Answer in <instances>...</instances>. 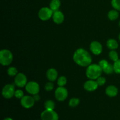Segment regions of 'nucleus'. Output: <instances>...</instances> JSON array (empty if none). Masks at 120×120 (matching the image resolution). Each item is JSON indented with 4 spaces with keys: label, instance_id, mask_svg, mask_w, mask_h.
I'll return each mask as SVG.
<instances>
[{
    "label": "nucleus",
    "instance_id": "1",
    "mask_svg": "<svg viewBox=\"0 0 120 120\" xmlns=\"http://www.w3.org/2000/svg\"><path fill=\"white\" fill-rule=\"evenodd\" d=\"M73 60L75 63L82 67L89 66L92 62V59L89 53L82 48L78 49L75 52Z\"/></svg>",
    "mask_w": 120,
    "mask_h": 120
},
{
    "label": "nucleus",
    "instance_id": "2",
    "mask_svg": "<svg viewBox=\"0 0 120 120\" xmlns=\"http://www.w3.org/2000/svg\"><path fill=\"white\" fill-rule=\"evenodd\" d=\"M102 71L103 69L98 64H90L86 70V76L91 80L97 79L101 75Z\"/></svg>",
    "mask_w": 120,
    "mask_h": 120
},
{
    "label": "nucleus",
    "instance_id": "3",
    "mask_svg": "<svg viewBox=\"0 0 120 120\" xmlns=\"http://www.w3.org/2000/svg\"><path fill=\"white\" fill-rule=\"evenodd\" d=\"M13 56L11 52L7 49H3L0 52V63L2 66H8L11 63Z\"/></svg>",
    "mask_w": 120,
    "mask_h": 120
},
{
    "label": "nucleus",
    "instance_id": "4",
    "mask_svg": "<svg viewBox=\"0 0 120 120\" xmlns=\"http://www.w3.org/2000/svg\"><path fill=\"white\" fill-rule=\"evenodd\" d=\"M42 120H58V114L53 110H46L41 114Z\"/></svg>",
    "mask_w": 120,
    "mask_h": 120
},
{
    "label": "nucleus",
    "instance_id": "5",
    "mask_svg": "<svg viewBox=\"0 0 120 120\" xmlns=\"http://www.w3.org/2000/svg\"><path fill=\"white\" fill-rule=\"evenodd\" d=\"M53 11L50 8L47 7H43L41 8L39 11V18L42 21H47L52 16H53Z\"/></svg>",
    "mask_w": 120,
    "mask_h": 120
},
{
    "label": "nucleus",
    "instance_id": "6",
    "mask_svg": "<svg viewBox=\"0 0 120 120\" xmlns=\"http://www.w3.org/2000/svg\"><path fill=\"white\" fill-rule=\"evenodd\" d=\"M15 87L13 84H7L4 87L2 94L4 98L9 99L15 95Z\"/></svg>",
    "mask_w": 120,
    "mask_h": 120
},
{
    "label": "nucleus",
    "instance_id": "7",
    "mask_svg": "<svg viewBox=\"0 0 120 120\" xmlns=\"http://www.w3.org/2000/svg\"><path fill=\"white\" fill-rule=\"evenodd\" d=\"M68 96V90L63 87H59L55 91V97L58 101H63L65 100Z\"/></svg>",
    "mask_w": 120,
    "mask_h": 120
},
{
    "label": "nucleus",
    "instance_id": "8",
    "mask_svg": "<svg viewBox=\"0 0 120 120\" xmlns=\"http://www.w3.org/2000/svg\"><path fill=\"white\" fill-rule=\"evenodd\" d=\"M26 90L29 94L35 95L38 94L39 91V86L36 82H30L26 85Z\"/></svg>",
    "mask_w": 120,
    "mask_h": 120
},
{
    "label": "nucleus",
    "instance_id": "9",
    "mask_svg": "<svg viewBox=\"0 0 120 120\" xmlns=\"http://www.w3.org/2000/svg\"><path fill=\"white\" fill-rule=\"evenodd\" d=\"M35 101V100H34V97L29 96H23L21 98V103L22 107H23L25 109H30L34 106Z\"/></svg>",
    "mask_w": 120,
    "mask_h": 120
},
{
    "label": "nucleus",
    "instance_id": "10",
    "mask_svg": "<svg viewBox=\"0 0 120 120\" xmlns=\"http://www.w3.org/2000/svg\"><path fill=\"white\" fill-rule=\"evenodd\" d=\"M15 84L19 87H23L27 84V78L23 73L17 74L15 78Z\"/></svg>",
    "mask_w": 120,
    "mask_h": 120
},
{
    "label": "nucleus",
    "instance_id": "11",
    "mask_svg": "<svg viewBox=\"0 0 120 120\" xmlns=\"http://www.w3.org/2000/svg\"><path fill=\"white\" fill-rule=\"evenodd\" d=\"M90 50L93 54L98 55L101 54L103 50L102 45L97 41H93L90 44Z\"/></svg>",
    "mask_w": 120,
    "mask_h": 120
},
{
    "label": "nucleus",
    "instance_id": "12",
    "mask_svg": "<svg viewBox=\"0 0 120 120\" xmlns=\"http://www.w3.org/2000/svg\"><path fill=\"white\" fill-rule=\"evenodd\" d=\"M98 83L94 80H88L84 83V88L85 90L89 91H93L96 90L98 87Z\"/></svg>",
    "mask_w": 120,
    "mask_h": 120
},
{
    "label": "nucleus",
    "instance_id": "13",
    "mask_svg": "<svg viewBox=\"0 0 120 120\" xmlns=\"http://www.w3.org/2000/svg\"><path fill=\"white\" fill-rule=\"evenodd\" d=\"M53 21L57 24H60L64 21V16L63 13L60 11H57L53 12Z\"/></svg>",
    "mask_w": 120,
    "mask_h": 120
},
{
    "label": "nucleus",
    "instance_id": "14",
    "mask_svg": "<svg viewBox=\"0 0 120 120\" xmlns=\"http://www.w3.org/2000/svg\"><path fill=\"white\" fill-rule=\"evenodd\" d=\"M118 89L114 86H110L107 87L105 90L106 94L111 97H113L117 96L118 94Z\"/></svg>",
    "mask_w": 120,
    "mask_h": 120
},
{
    "label": "nucleus",
    "instance_id": "15",
    "mask_svg": "<svg viewBox=\"0 0 120 120\" xmlns=\"http://www.w3.org/2000/svg\"><path fill=\"white\" fill-rule=\"evenodd\" d=\"M47 77L51 82L56 80L57 77V71L55 69H49L47 71Z\"/></svg>",
    "mask_w": 120,
    "mask_h": 120
},
{
    "label": "nucleus",
    "instance_id": "16",
    "mask_svg": "<svg viewBox=\"0 0 120 120\" xmlns=\"http://www.w3.org/2000/svg\"><path fill=\"white\" fill-rule=\"evenodd\" d=\"M61 3L60 0H52L50 3V8L54 12L58 11Z\"/></svg>",
    "mask_w": 120,
    "mask_h": 120
},
{
    "label": "nucleus",
    "instance_id": "17",
    "mask_svg": "<svg viewBox=\"0 0 120 120\" xmlns=\"http://www.w3.org/2000/svg\"><path fill=\"white\" fill-rule=\"evenodd\" d=\"M107 45L108 48L111 50H115V49H117L118 47V44L117 41L115 39H109L107 41Z\"/></svg>",
    "mask_w": 120,
    "mask_h": 120
},
{
    "label": "nucleus",
    "instance_id": "18",
    "mask_svg": "<svg viewBox=\"0 0 120 120\" xmlns=\"http://www.w3.org/2000/svg\"><path fill=\"white\" fill-rule=\"evenodd\" d=\"M119 16V14L116 10H111L108 14V17L111 21H114L117 19Z\"/></svg>",
    "mask_w": 120,
    "mask_h": 120
},
{
    "label": "nucleus",
    "instance_id": "19",
    "mask_svg": "<svg viewBox=\"0 0 120 120\" xmlns=\"http://www.w3.org/2000/svg\"><path fill=\"white\" fill-rule=\"evenodd\" d=\"M45 107L46 110H54L55 104L53 101L48 100L45 103Z\"/></svg>",
    "mask_w": 120,
    "mask_h": 120
},
{
    "label": "nucleus",
    "instance_id": "20",
    "mask_svg": "<svg viewBox=\"0 0 120 120\" xmlns=\"http://www.w3.org/2000/svg\"><path fill=\"white\" fill-rule=\"evenodd\" d=\"M103 71L106 74H111L112 73H113V71H114L113 65H112V64H110V63H109V64L103 69Z\"/></svg>",
    "mask_w": 120,
    "mask_h": 120
},
{
    "label": "nucleus",
    "instance_id": "21",
    "mask_svg": "<svg viewBox=\"0 0 120 120\" xmlns=\"http://www.w3.org/2000/svg\"><path fill=\"white\" fill-rule=\"evenodd\" d=\"M109 57L114 62L118 60V55L117 52L115 50H112L109 53Z\"/></svg>",
    "mask_w": 120,
    "mask_h": 120
},
{
    "label": "nucleus",
    "instance_id": "22",
    "mask_svg": "<svg viewBox=\"0 0 120 120\" xmlns=\"http://www.w3.org/2000/svg\"><path fill=\"white\" fill-rule=\"evenodd\" d=\"M80 100L79 99L77 98H73L69 101V105L70 107H75L77 105H78V104H79Z\"/></svg>",
    "mask_w": 120,
    "mask_h": 120
},
{
    "label": "nucleus",
    "instance_id": "23",
    "mask_svg": "<svg viewBox=\"0 0 120 120\" xmlns=\"http://www.w3.org/2000/svg\"><path fill=\"white\" fill-rule=\"evenodd\" d=\"M114 71L115 73L117 74H120V60L118 59V60L114 62L113 64Z\"/></svg>",
    "mask_w": 120,
    "mask_h": 120
},
{
    "label": "nucleus",
    "instance_id": "24",
    "mask_svg": "<svg viewBox=\"0 0 120 120\" xmlns=\"http://www.w3.org/2000/svg\"><path fill=\"white\" fill-rule=\"evenodd\" d=\"M67 83V80L66 78L64 76H62V77H60L58 79V80H57V84L59 87H63L64 85H66Z\"/></svg>",
    "mask_w": 120,
    "mask_h": 120
},
{
    "label": "nucleus",
    "instance_id": "25",
    "mask_svg": "<svg viewBox=\"0 0 120 120\" xmlns=\"http://www.w3.org/2000/svg\"><path fill=\"white\" fill-rule=\"evenodd\" d=\"M7 72H8V74L9 76H16V75H17L18 70L17 69L15 68H14V67H11V68H9V69H8Z\"/></svg>",
    "mask_w": 120,
    "mask_h": 120
},
{
    "label": "nucleus",
    "instance_id": "26",
    "mask_svg": "<svg viewBox=\"0 0 120 120\" xmlns=\"http://www.w3.org/2000/svg\"><path fill=\"white\" fill-rule=\"evenodd\" d=\"M111 5L116 10L120 11V0H112Z\"/></svg>",
    "mask_w": 120,
    "mask_h": 120
},
{
    "label": "nucleus",
    "instance_id": "27",
    "mask_svg": "<svg viewBox=\"0 0 120 120\" xmlns=\"http://www.w3.org/2000/svg\"><path fill=\"white\" fill-rule=\"evenodd\" d=\"M105 82H106V80H105V77H104L100 76L97 79V82L98 83V86H103L105 83Z\"/></svg>",
    "mask_w": 120,
    "mask_h": 120
},
{
    "label": "nucleus",
    "instance_id": "28",
    "mask_svg": "<svg viewBox=\"0 0 120 120\" xmlns=\"http://www.w3.org/2000/svg\"><path fill=\"white\" fill-rule=\"evenodd\" d=\"M15 96L17 98H22L23 97V92L21 90H18L15 91Z\"/></svg>",
    "mask_w": 120,
    "mask_h": 120
},
{
    "label": "nucleus",
    "instance_id": "29",
    "mask_svg": "<svg viewBox=\"0 0 120 120\" xmlns=\"http://www.w3.org/2000/svg\"><path fill=\"white\" fill-rule=\"evenodd\" d=\"M53 87H54V85L53 83H48L45 86V90H46V91H51L52 90H53Z\"/></svg>",
    "mask_w": 120,
    "mask_h": 120
},
{
    "label": "nucleus",
    "instance_id": "30",
    "mask_svg": "<svg viewBox=\"0 0 120 120\" xmlns=\"http://www.w3.org/2000/svg\"><path fill=\"white\" fill-rule=\"evenodd\" d=\"M108 64H109V63H108L107 61L105 60H101V61H100L98 65L101 67L102 69H103Z\"/></svg>",
    "mask_w": 120,
    "mask_h": 120
},
{
    "label": "nucleus",
    "instance_id": "31",
    "mask_svg": "<svg viewBox=\"0 0 120 120\" xmlns=\"http://www.w3.org/2000/svg\"><path fill=\"white\" fill-rule=\"evenodd\" d=\"M34 98L35 101H39L40 100V96H39L38 94H36L34 95Z\"/></svg>",
    "mask_w": 120,
    "mask_h": 120
},
{
    "label": "nucleus",
    "instance_id": "32",
    "mask_svg": "<svg viewBox=\"0 0 120 120\" xmlns=\"http://www.w3.org/2000/svg\"><path fill=\"white\" fill-rule=\"evenodd\" d=\"M4 120H14L12 119V118H9V117H8V118H5Z\"/></svg>",
    "mask_w": 120,
    "mask_h": 120
},
{
    "label": "nucleus",
    "instance_id": "33",
    "mask_svg": "<svg viewBox=\"0 0 120 120\" xmlns=\"http://www.w3.org/2000/svg\"><path fill=\"white\" fill-rule=\"evenodd\" d=\"M119 39H120V34L119 35Z\"/></svg>",
    "mask_w": 120,
    "mask_h": 120
},
{
    "label": "nucleus",
    "instance_id": "34",
    "mask_svg": "<svg viewBox=\"0 0 120 120\" xmlns=\"http://www.w3.org/2000/svg\"><path fill=\"white\" fill-rule=\"evenodd\" d=\"M119 25H120V22H119Z\"/></svg>",
    "mask_w": 120,
    "mask_h": 120
}]
</instances>
